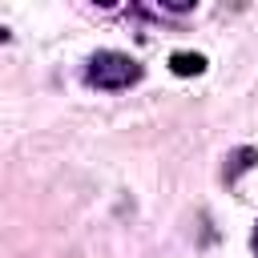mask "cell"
Listing matches in <instances>:
<instances>
[{"instance_id":"6da1fadb","label":"cell","mask_w":258,"mask_h":258,"mask_svg":"<svg viewBox=\"0 0 258 258\" xmlns=\"http://www.w3.org/2000/svg\"><path fill=\"white\" fill-rule=\"evenodd\" d=\"M141 64L129 56V52H117V48H101V52H93L89 56V64H85V85H93V89H129V85H137L141 81Z\"/></svg>"},{"instance_id":"7a4b0ae2","label":"cell","mask_w":258,"mask_h":258,"mask_svg":"<svg viewBox=\"0 0 258 258\" xmlns=\"http://www.w3.org/2000/svg\"><path fill=\"white\" fill-rule=\"evenodd\" d=\"M169 69H173L177 77H202V73H206V56H202V52H173V56H169Z\"/></svg>"},{"instance_id":"3957f363","label":"cell","mask_w":258,"mask_h":258,"mask_svg":"<svg viewBox=\"0 0 258 258\" xmlns=\"http://www.w3.org/2000/svg\"><path fill=\"white\" fill-rule=\"evenodd\" d=\"M230 165H226V181H238V173H246L254 161H258V149H250V145H242V149H234L230 157H226Z\"/></svg>"},{"instance_id":"277c9868","label":"cell","mask_w":258,"mask_h":258,"mask_svg":"<svg viewBox=\"0 0 258 258\" xmlns=\"http://www.w3.org/2000/svg\"><path fill=\"white\" fill-rule=\"evenodd\" d=\"M250 246H254V254H258V230H254V238H250Z\"/></svg>"},{"instance_id":"5b68a950","label":"cell","mask_w":258,"mask_h":258,"mask_svg":"<svg viewBox=\"0 0 258 258\" xmlns=\"http://www.w3.org/2000/svg\"><path fill=\"white\" fill-rule=\"evenodd\" d=\"M0 40H8V28H0Z\"/></svg>"}]
</instances>
